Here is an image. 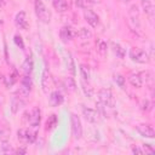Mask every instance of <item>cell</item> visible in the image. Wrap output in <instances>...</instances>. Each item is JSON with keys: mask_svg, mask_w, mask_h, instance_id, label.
I'll return each instance as SVG.
<instances>
[{"mask_svg": "<svg viewBox=\"0 0 155 155\" xmlns=\"http://www.w3.org/2000/svg\"><path fill=\"white\" fill-rule=\"evenodd\" d=\"M15 24L19 29H27L28 28V21H27V15L24 11H19L16 17H15Z\"/></svg>", "mask_w": 155, "mask_h": 155, "instance_id": "11", "label": "cell"}, {"mask_svg": "<svg viewBox=\"0 0 155 155\" xmlns=\"http://www.w3.org/2000/svg\"><path fill=\"white\" fill-rule=\"evenodd\" d=\"M120 1H121V2H130L131 0H120Z\"/></svg>", "mask_w": 155, "mask_h": 155, "instance_id": "40", "label": "cell"}, {"mask_svg": "<svg viewBox=\"0 0 155 155\" xmlns=\"http://www.w3.org/2000/svg\"><path fill=\"white\" fill-rule=\"evenodd\" d=\"M40 120H41V111L39 108H34L29 114V124L33 127H38L40 125Z\"/></svg>", "mask_w": 155, "mask_h": 155, "instance_id": "13", "label": "cell"}, {"mask_svg": "<svg viewBox=\"0 0 155 155\" xmlns=\"http://www.w3.org/2000/svg\"><path fill=\"white\" fill-rule=\"evenodd\" d=\"M59 36H61V39H62L63 41H69V40L73 39L74 31H73V29H71L70 27H67V25H65V27H63V28L61 29Z\"/></svg>", "mask_w": 155, "mask_h": 155, "instance_id": "18", "label": "cell"}, {"mask_svg": "<svg viewBox=\"0 0 155 155\" xmlns=\"http://www.w3.org/2000/svg\"><path fill=\"white\" fill-rule=\"evenodd\" d=\"M17 138L21 143L24 144H31L36 139V133L28 130V128H21L17 131Z\"/></svg>", "mask_w": 155, "mask_h": 155, "instance_id": "5", "label": "cell"}, {"mask_svg": "<svg viewBox=\"0 0 155 155\" xmlns=\"http://www.w3.org/2000/svg\"><path fill=\"white\" fill-rule=\"evenodd\" d=\"M82 115H84L85 120L88 121V122H91V124H94L98 120V113L94 109H92V108L82 107Z\"/></svg>", "mask_w": 155, "mask_h": 155, "instance_id": "9", "label": "cell"}, {"mask_svg": "<svg viewBox=\"0 0 155 155\" xmlns=\"http://www.w3.org/2000/svg\"><path fill=\"white\" fill-rule=\"evenodd\" d=\"M64 62H65L67 69H68L71 74H75V64H74V59H73V57H71V53H70V52H67V53H65Z\"/></svg>", "mask_w": 155, "mask_h": 155, "instance_id": "20", "label": "cell"}, {"mask_svg": "<svg viewBox=\"0 0 155 155\" xmlns=\"http://www.w3.org/2000/svg\"><path fill=\"white\" fill-rule=\"evenodd\" d=\"M64 85L69 92H74L76 90V82H75L74 78H71V76H67L64 79Z\"/></svg>", "mask_w": 155, "mask_h": 155, "instance_id": "24", "label": "cell"}, {"mask_svg": "<svg viewBox=\"0 0 155 155\" xmlns=\"http://www.w3.org/2000/svg\"><path fill=\"white\" fill-rule=\"evenodd\" d=\"M56 124H57V117H56V115H51V116L48 117L47 122H46V128H47V130H51V128H53V127L56 126Z\"/></svg>", "mask_w": 155, "mask_h": 155, "instance_id": "28", "label": "cell"}, {"mask_svg": "<svg viewBox=\"0 0 155 155\" xmlns=\"http://www.w3.org/2000/svg\"><path fill=\"white\" fill-rule=\"evenodd\" d=\"M1 153H15V150L11 148V144H8V142H2V145H1V149H0Z\"/></svg>", "mask_w": 155, "mask_h": 155, "instance_id": "29", "label": "cell"}, {"mask_svg": "<svg viewBox=\"0 0 155 155\" xmlns=\"http://www.w3.org/2000/svg\"><path fill=\"white\" fill-rule=\"evenodd\" d=\"M128 25L132 31L139 33L140 31V19H139V11L136 5H132L128 10Z\"/></svg>", "mask_w": 155, "mask_h": 155, "instance_id": "1", "label": "cell"}, {"mask_svg": "<svg viewBox=\"0 0 155 155\" xmlns=\"http://www.w3.org/2000/svg\"><path fill=\"white\" fill-rule=\"evenodd\" d=\"M4 2H5V0H0V5H2Z\"/></svg>", "mask_w": 155, "mask_h": 155, "instance_id": "41", "label": "cell"}, {"mask_svg": "<svg viewBox=\"0 0 155 155\" xmlns=\"http://www.w3.org/2000/svg\"><path fill=\"white\" fill-rule=\"evenodd\" d=\"M8 136H10V132L7 130H1L0 131V140L1 142H7L8 140Z\"/></svg>", "mask_w": 155, "mask_h": 155, "instance_id": "32", "label": "cell"}, {"mask_svg": "<svg viewBox=\"0 0 155 155\" xmlns=\"http://www.w3.org/2000/svg\"><path fill=\"white\" fill-rule=\"evenodd\" d=\"M96 47H97V53H98L101 57H104V56L107 54V50H108V47H107V42H105V41H103V40H98Z\"/></svg>", "mask_w": 155, "mask_h": 155, "instance_id": "23", "label": "cell"}, {"mask_svg": "<svg viewBox=\"0 0 155 155\" xmlns=\"http://www.w3.org/2000/svg\"><path fill=\"white\" fill-rule=\"evenodd\" d=\"M15 42H16V45L19 46L22 50L24 48V42H23V40H22V36H19V35H15Z\"/></svg>", "mask_w": 155, "mask_h": 155, "instance_id": "34", "label": "cell"}, {"mask_svg": "<svg viewBox=\"0 0 155 155\" xmlns=\"http://www.w3.org/2000/svg\"><path fill=\"white\" fill-rule=\"evenodd\" d=\"M25 105V102L23 101V97H21V96H17V97H13L12 98V101H11V111L13 113V114H17L23 107Z\"/></svg>", "mask_w": 155, "mask_h": 155, "instance_id": "12", "label": "cell"}, {"mask_svg": "<svg viewBox=\"0 0 155 155\" xmlns=\"http://www.w3.org/2000/svg\"><path fill=\"white\" fill-rule=\"evenodd\" d=\"M136 130L138 131V133L145 138H154L155 137V131L151 125L149 124H140L136 126Z\"/></svg>", "mask_w": 155, "mask_h": 155, "instance_id": "7", "label": "cell"}, {"mask_svg": "<svg viewBox=\"0 0 155 155\" xmlns=\"http://www.w3.org/2000/svg\"><path fill=\"white\" fill-rule=\"evenodd\" d=\"M128 82L131 84V86L136 87V88H139L143 86V75L140 73H131L127 78Z\"/></svg>", "mask_w": 155, "mask_h": 155, "instance_id": "10", "label": "cell"}, {"mask_svg": "<svg viewBox=\"0 0 155 155\" xmlns=\"http://www.w3.org/2000/svg\"><path fill=\"white\" fill-rule=\"evenodd\" d=\"M5 81V76H4V74L0 71V82H4Z\"/></svg>", "mask_w": 155, "mask_h": 155, "instance_id": "39", "label": "cell"}, {"mask_svg": "<svg viewBox=\"0 0 155 155\" xmlns=\"http://www.w3.org/2000/svg\"><path fill=\"white\" fill-rule=\"evenodd\" d=\"M98 97H99V102L108 109L111 110L114 107V98H113V93L109 88H102L98 92Z\"/></svg>", "mask_w": 155, "mask_h": 155, "instance_id": "4", "label": "cell"}, {"mask_svg": "<svg viewBox=\"0 0 155 155\" xmlns=\"http://www.w3.org/2000/svg\"><path fill=\"white\" fill-rule=\"evenodd\" d=\"M33 68H34L33 59H31L30 57H27V58L24 59L23 64H22V70L24 71V74H29V75H30V73H31Z\"/></svg>", "mask_w": 155, "mask_h": 155, "instance_id": "22", "label": "cell"}, {"mask_svg": "<svg viewBox=\"0 0 155 155\" xmlns=\"http://www.w3.org/2000/svg\"><path fill=\"white\" fill-rule=\"evenodd\" d=\"M48 85H50V75H48L47 69H45L41 75V87L45 93H47V91H48Z\"/></svg>", "mask_w": 155, "mask_h": 155, "instance_id": "21", "label": "cell"}, {"mask_svg": "<svg viewBox=\"0 0 155 155\" xmlns=\"http://www.w3.org/2000/svg\"><path fill=\"white\" fill-rule=\"evenodd\" d=\"M53 7L57 12H65L68 10V1L67 0H52Z\"/></svg>", "mask_w": 155, "mask_h": 155, "instance_id": "19", "label": "cell"}, {"mask_svg": "<svg viewBox=\"0 0 155 155\" xmlns=\"http://www.w3.org/2000/svg\"><path fill=\"white\" fill-rule=\"evenodd\" d=\"M80 75H81V78L85 81H88V79H90V70H88L87 65H85V64L80 65Z\"/></svg>", "mask_w": 155, "mask_h": 155, "instance_id": "25", "label": "cell"}, {"mask_svg": "<svg viewBox=\"0 0 155 155\" xmlns=\"http://www.w3.org/2000/svg\"><path fill=\"white\" fill-rule=\"evenodd\" d=\"M34 7H35V13H36V17L39 18V21H41L42 23H50L51 12L46 7V5L41 0H35Z\"/></svg>", "mask_w": 155, "mask_h": 155, "instance_id": "2", "label": "cell"}, {"mask_svg": "<svg viewBox=\"0 0 155 155\" xmlns=\"http://www.w3.org/2000/svg\"><path fill=\"white\" fill-rule=\"evenodd\" d=\"M131 151H132L133 154H144L142 147H133V148L131 149Z\"/></svg>", "mask_w": 155, "mask_h": 155, "instance_id": "35", "label": "cell"}, {"mask_svg": "<svg viewBox=\"0 0 155 155\" xmlns=\"http://www.w3.org/2000/svg\"><path fill=\"white\" fill-rule=\"evenodd\" d=\"M78 38H79V40H80L81 42H87V41L92 38V33H91V30L87 29L86 27H82V28H80L79 31H78Z\"/></svg>", "mask_w": 155, "mask_h": 155, "instance_id": "17", "label": "cell"}, {"mask_svg": "<svg viewBox=\"0 0 155 155\" xmlns=\"http://www.w3.org/2000/svg\"><path fill=\"white\" fill-rule=\"evenodd\" d=\"M75 2H76V5H78L79 7H82V8H85V4H84V0H75Z\"/></svg>", "mask_w": 155, "mask_h": 155, "instance_id": "38", "label": "cell"}, {"mask_svg": "<svg viewBox=\"0 0 155 155\" xmlns=\"http://www.w3.org/2000/svg\"><path fill=\"white\" fill-rule=\"evenodd\" d=\"M70 121H71V134L75 139H80L82 136V126H81V120L80 117L71 113L70 115Z\"/></svg>", "mask_w": 155, "mask_h": 155, "instance_id": "6", "label": "cell"}, {"mask_svg": "<svg viewBox=\"0 0 155 155\" xmlns=\"http://www.w3.org/2000/svg\"><path fill=\"white\" fill-rule=\"evenodd\" d=\"M15 153H17V154H25V153H27V150H25L24 148H18V149H16V150H15Z\"/></svg>", "mask_w": 155, "mask_h": 155, "instance_id": "37", "label": "cell"}, {"mask_svg": "<svg viewBox=\"0 0 155 155\" xmlns=\"http://www.w3.org/2000/svg\"><path fill=\"white\" fill-rule=\"evenodd\" d=\"M21 85H22V86H25V87H28V88H31L33 82H31V78H30L29 74H25V75L22 78V80H21Z\"/></svg>", "mask_w": 155, "mask_h": 155, "instance_id": "26", "label": "cell"}, {"mask_svg": "<svg viewBox=\"0 0 155 155\" xmlns=\"http://www.w3.org/2000/svg\"><path fill=\"white\" fill-rule=\"evenodd\" d=\"M140 5H142V8L145 12V15L149 16L150 18H153V16H154V5H153L151 0H140Z\"/></svg>", "mask_w": 155, "mask_h": 155, "instance_id": "16", "label": "cell"}, {"mask_svg": "<svg viewBox=\"0 0 155 155\" xmlns=\"http://www.w3.org/2000/svg\"><path fill=\"white\" fill-rule=\"evenodd\" d=\"M142 148H143V151H144L145 154H153V153L155 151L154 148H153L150 144H143Z\"/></svg>", "mask_w": 155, "mask_h": 155, "instance_id": "33", "label": "cell"}, {"mask_svg": "<svg viewBox=\"0 0 155 155\" xmlns=\"http://www.w3.org/2000/svg\"><path fill=\"white\" fill-rule=\"evenodd\" d=\"M142 109L144 111H150L153 109V103L149 101V99H144L143 103H142Z\"/></svg>", "mask_w": 155, "mask_h": 155, "instance_id": "30", "label": "cell"}, {"mask_svg": "<svg viewBox=\"0 0 155 155\" xmlns=\"http://www.w3.org/2000/svg\"><path fill=\"white\" fill-rule=\"evenodd\" d=\"M110 47H111V50H113V52H114V54L117 57V58H120V59H122V58H125V56H126V50L120 45V44H117V42H111L110 44Z\"/></svg>", "mask_w": 155, "mask_h": 155, "instance_id": "15", "label": "cell"}, {"mask_svg": "<svg viewBox=\"0 0 155 155\" xmlns=\"http://www.w3.org/2000/svg\"><path fill=\"white\" fill-rule=\"evenodd\" d=\"M98 0H84V4H85V7L87 5H92V4H96Z\"/></svg>", "mask_w": 155, "mask_h": 155, "instance_id": "36", "label": "cell"}, {"mask_svg": "<svg viewBox=\"0 0 155 155\" xmlns=\"http://www.w3.org/2000/svg\"><path fill=\"white\" fill-rule=\"evenodd\" d=\"M82 91H84V93L87 96V97H92V94H93V90H92V87L91 86H87L86 84H84L82 82Z\"/></svg>", "mask_w": 155, "mask_h": 155, "instance_id": "31", "label": "cell"}, {"mask_svg": "<svg viewBox=\"0 0 155 155\" xmlns=\"http://www.w3.org/2000/svg\"><path fill=\"white\" fill-rule=\"evenodd\" d=\"M130 58L136 62V63H139V64H145L148 63L150 59H149V54L142 50V48H138V47H132L130 50Z\"/></svg>", "mask_w": 155, "mask_h": 155, "instance_id": "3", "label": "cell"}, {"mask_svg": "<svg viewBox=\"0 0 155 155\" xmlns=\"http://www.w3.org/2000/svg\"><path fill=\"white\" fill-rule=\"evenodd\" d=\"M114 81H115L121 88L125 87V76H122L121 74H115V75H114Z\"/></svg>", "mask_w": 155, "mask_h": 155, "instance_id": "27", "label": "cell"}, {"mask_svg": "<svg viewBox=\"0 0 155 155\" xmlns=\"http://www.w3.org/2000/svg\"><path fill=\"white\" fill-rule=\"evenodd\" d=\"M84 17H85V21L92 27V28H96L98 24H99V17L96 12H93L92 10H85L84 11Z\"/></svg>", "mask_w": 155, "mask_h": 155, "instance_id": "8", "label": "cell"}, {"mask_svg": "<svg viewBox=\"0 0 155 155\" xmlns=\"http://www.w3.org/2000/svg\"><path fill=\"white\" fill-rule=\"evenodd\" d=\"M63 101H64V97H63L62 93L58 92V91H53V92L50 94V98H48V102H50V104H51L52 107H58V105H61V104L63 103Z\"/></svg>", "mask_w": 155, "mask_h": 155, "instance_id": "14", "label": "cell"}]
</instances>
